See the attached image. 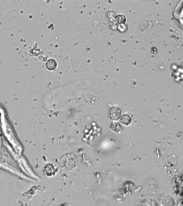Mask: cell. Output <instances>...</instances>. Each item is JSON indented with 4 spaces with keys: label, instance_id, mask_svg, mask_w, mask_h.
<instances>
[{
    "label": "cell",
    "instance_id": "8992f818",
    "mask_svg": "<svg viewBox=\"0 0 183 206\" xmlns=\"http://www.w3.org/2000/svg\"><path fill=\"white\" fill-rule=\"evenodd\" d=\"M108 17L111 22H114V20H116V13L112 10H110L107 14Z\"/></svg>",
    "mask_w": 183,
    "mask_h": 206
},
{
    "label": "cell",
    "instance_id": "6da1fadb",
    "mask_svg": "<svg viewBox=\"0 0 183 206\" xmlns=\"http://www.w3.org/2000/svg\"><path fill=\"white\" fill-rule=\"evenodd\" d=\"M121 110L119 108L114 106L110 108L109 111V116L112 121H117L119 120L121 116Z\"/></svg>",
    "mask_w": 183,
    "mask_h": 206
},
{
    "label": "cell",
    "instance_id": "52a82bcc",
    "mask_svg": "<svg viewBox=\"0 0 183 206\" xmlns=\"http://www.w3.org/2000/svg\"><path fill=\"white\" fill-rule=\"evenodd\" d=\"M118 29L120 32H124L125 31L127 30V27L124 24H120L118 26Z\"/></svg>",
    "mask_w": 183,
    "mask_h": 206
},
{
    "label": "cell",
    "instance_id": "5b68a950",
    "mask_svg": "<svg viewBox=\"0 0 183 206\" xmlns=\"http://www.w3.org/2000/svg\"><path fill=\"white\" fill-rule=\"evenodd\" d=\"M116 21L120 24H123L127 21V18L124 15H119L116 17Z\"/></svg>",
    "mask_w": 183,
    "mask_h": 206
},
{
    "label": "cell",
    "instance_id": "277c9868",
    "mask_svg": "<svg viewBox=\"0 0 183 206\" xmlns=\"http://www.w3.org/2000/svg\"><path fill=\"white\" fill-rule=\"evenodd\" d=\"M110 128L111 130L117 133L121 132L123 129L122 126L120 125L119 123L116 122L111 123Z\"/></svg>",
    "mask_w": 183,
    "mask_h": 206
},
{
    "label": "cell",
    "instance_id": "7a4b0ae2",
    "mask_svg": "<svg viewBox=\"0 0 183 206\" xmlns=\"http://www.w3.org/2000/svg\"><path fill=\"white\" fill-rule=\"evenodd\" d=\"M120 121L124 125L129 126L132 123V118L129 114H125L121 117Z\"/></svg>",
    "mask_w": 183,
    "mask_h": 206
},
{
    "label": "cell",
    "instance_id": "3957f363",
    "mask_svg": "<svg viewBox=\"0 0 183 206\" xmlns=\"http://www.w3.org/2000/svg\"><path fill=\"white\" fill-rule=\"evenodd\" d=\"M57 66V63L55 60L53 59H50L47 61L46 64V66L47 68L50 70H53L56 68Z\"/></svg>",
    "mask_w": 183,
    "mask_h": 206
}]
</instances>
